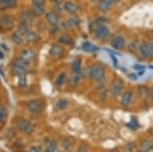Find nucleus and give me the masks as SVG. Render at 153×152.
<instances>
[{
    "instance_id": "43",
    "label": "nucleus",
    "mask_w": 153,
    "mask_h": 152,
    "mask_svg": "<svg viewBox=\"0 0 153 152\" xmlns=\"http://www.w3.org/2000/svg\"><path fill=\"white\" fill-rule=\"evenodd\" d=\"M150 97H151V99L153 100V86L151 87V89H150Z\"/></svg>"
},
{
    "instance_id": "45",
    "label": "nucleus",
    "mask_w": 153,
    "mask_h": 152,
    "mask_svg": "<svg viewBox=\"0 0 153 152\" xmlns=\"http://www.w3.org/2000/svg\"><path fill=\"white\" fill-rule=\"evenodd\" d=\"M4 57V54H3V52H2L1 50H0V59H2V58Z\"/></svg>"
},
{
    "instance_id": "2",
    "label": "nucleus",
    "mask_w": 153,
    "mask_h": 152,
    "mask_svg": "<svg viewBox=\"0 0 153 152\" xmlns=\"http://www.w3.org/2000/svg\"><path fill=\"white\" fill-rule=\"evenodd\" d=\"M125 84L120 79H115L112 81L111 85H110V95L113 98H117L120 96L124 91Z\"/></svg>"
},
{
    "instance_id": "9",
    "label": "nucleus",
    "mask_w": 153,
    "mask_h": 152,
    "mask_svg": "<svg viewBox=\"0 0 153 152\" xmlns=\"http://www.w3.org/2000/svg\"><path fill=\"white\" fill-rule=\"evenodd\" d=\"M133 100V92L131 90H127L123 93L122 98H120V105L123 107H129Z\"/></svg>"
},
{
    "instance_id": "31",
    "label": "nucleus",
    "mask_w": 153,
    "mask_h": 152,
    "mask_svg": "<svg viewBox=\"0 0 153 152\" xmlns=\"http://www.w3.org/2000/svg\"><path fill=\"white\" fill-rule=\"evenodd\" d=\"M108 97H109V91H108L107 89H103L102 92H101L100 95H99L100 100H102V101H106V100L108 99Z\"/></svg>"
},
{
    "instance_id": "39",
    "label": "nucleus",
    "mask_w": 153,
    "mask_h": 152,
    "mask_svg": "<svg viewBox=\"0 0 153 152\" xmlns=\"http://www.w3.org/2000/svg\"><path fill=\"white\" fill-rule=\"evenodd\" d=\"M29 152H41V147L40 146H32L31 148H30Z\"/></svg>"
},
{
    "instance_id": "20",
    "label": "nucleus",
    "mask_w": 153,
    "mask_h": 152,
    "mask_svg": "<svg viewBox=\"0 0 153 152\" xmlns=\"http://www.w3.org/2000/svg\"><path fill=\"white\" fill-rule=\"evenodd\" d=\"M32 13H33L34 16H41L45 13V8L43 6H37V5H33L32 6Z\"/></svg>"
},
{
    "instance_id": "46",
    "label": "nucleus",
    "mask_w": 153,
    "mask_h": 152,
    "mask_svg": "<svg viewBox=\"0 0 153 152\" xmlns=\"http://www.w3.org/2000/svg\"><path fill=\"white\" fill-rule=\"evenodd\" d=\"M153 57V44H151V54H150Z\"/></svg>"
},
{
    "instance_id": "11",
    "label": "nucleus",
    "mask_w": 153,
    "mask_h": 152,
    "mask_svg": "<svg viewBox=\"0 0 153 152\" xmlns=\"http://www.w3.org/2000/svg\"><path fill=\"white\" fill-rule=\"evenodd\" d=\"M63 53H65V50H63V48L59 45H53V46H51L50 49H49V54H50L51 57H53V58L62 57Z\"/></svg>"
},
{
    "instance_id": "48",
    "label": "nucleus",
    "mask_w": 153,
    "mask_h": 152,
    "mask_svg": "<svg viewBox=\"0 0 153 152\" xmlns=\"http://www.w3.org/2000/svg\"><path fill=\"white\" fill-rule=\"evenodd\" d=\"M137 152H145V151H143V150H138Z\"/></svg>"
},
{
    "instance_id": "19",
    "label": "nucleus",
    "mask_w": 153,
    "mask_h": 152,
    "mask_svg": "<svg viewBox=\"0 0 153 152\" xmlns=\"http://www.w3.org/2000/svg\"><path fill=\"white\" fill-rule=\"evenodd\" d=\"M138 91H139V95L142 98H147L150 96V90L147 88V86L144 85L138 86Z\"/></svg>"
},
{
    "instance_id": "32",
    "label": "nucleus",
    "mask_w": 153,
    "mask_h": 152,
    "mask_svg": "<svg viewBox=\"0 0 153 152\" xmlns=\"http://www.w3.org/2000/svg\"><path fill=\"white\" fill-rule=\"evenodd\" d=\"M128 49H129L132 53H135L136 50L138 49V42L137 41H132V42L128 45Z\"/></svg>"
},
{
    "instance_id": "38",
    "label": "nucleus",
    "mask_w": 153,
    "mask_h": 152,
    "mask_svg": "<svg viewBox=\"0 0 153 152\" xmlns=\"http://www.w3.org/2000/svg\"><path fill=\"white\" fill-rule=\"evenodd\" d=\"M7 116V111L5 108H3V107H0V117L1 119H5Z\"/></svg>"
},
{
    "instance_id": "8",
    "label": "nucleus",
    "mask_w": 153,
    "mask_h": 152,
    "mask_svg": "<svg viewBox=\"0 0 153 152\" xmlns=\"http://www.w3.org/2000/svg\"><path fill=\"white\" fill-rule=\"evenodd\" d=\"M139 52H140V56L142 58H147L149 57L150 54H151V44L149 42H143L141 45L139 46Z\"/></svg>"
},
{
    "instance_id": "47",
    "label": "nucleus",
    "mask_w": 153,
    "mask_h": 152,
    "mask_svg": "<svg viewBox=\"0 0 153 152\" xmlns=\"http://www.w3.org/2000/svg\"><path fill=\"white\" fill-rule=\"evenodd\" d=\"M54 152H61V151H60V150H58V149H57V150H55Z\"/></svg>"
},
{
    "instance_id": "7",
    "label": "nucleus",
    "mask_w": 153,
    "mask_h": 152,
    "mask_svg": "<svg viewBox=\"0 0 153 152\" xmlns=\"http://www.w3.org/2000/svg\"><path fill=\"white\" fill-rule=\"evenodd\" d=\"M93 34H94L96 39H98V40H103V39L107 38L108 35H109V29H108L107 26L103 24V26L99 27Z\"/></svg>"
},
{
    "instance_id": "30",
    "label": "nucleus",
    "mask_w": 153,
    "mask_h": 152,
    "mask_svg": "<svg viewBox=\"0 0 153 152\" xmlns=\"http://www.w3.org/2000/svg\"><path fill=\"white\" fill-rule=\"evenodd\" d=\"M47 150L50 151V152H54L55 150H57V145H56V142L51 140L48 142L47 144Z\"/></svg>"
},
{
    "instance_id": "14",
    "label": "nucleus",
    "mask_w": 153,
    "mask_h": 152,
    "mask_svg": "<svg viewBox=\"0 0 153 152\" xmlns=\"http://www.w3.org/2000/svg\"><path fill=\"white\" fill-rule=\"evenodd\" d=\"M63 8L66 12H68L70 14H76V11H78V7L74 2L71 1H65V4H63Z\"/></svg>"
},
{
    "instance_id": "27",
    "label": "nucleus",
    "mask_w": 153,
    "mask_h": 152,
    "mask_svg": "<svg viewBox=\"0 0 153 152\" xmlns=\"http://www.w3.org/2000/svg\"><path fill=\"white\" fill-rule=\"evenodd\" d=\"M68 106V101L66 99H59L57 100V102H56V107L59 109V110H63L65 109L66 107Z\"/></svg>"
},
{
    "instance_id": "36",
    "label": "nucleus",
    "mask_w": 153,
    "mask_h": 152,
    "mask_svg": "<svg viewBox=\"0 0 153 152\" xmlns=\"http://www.w3.org/2000/svg\"><path fill=\"white\" fill-rule=\"evenodd\" d=\"M32 3H33V5L44 7V5H45V0H32Z\"/></svg>"
},
{
    "instance_id": "13",
    "label": "nucleus",
    "mask_w": 153,
    "mask_h": 152,
    "mask_svg": "<svg viewBox=\"0 0 153 152\" xmlns=\"http://www.w3.org/2000/svg\"><path fill=\"white\" fill-rule=\"evenodd\" d=\"M105 22V19L104 18H101V16H99V18L95 19L94 21L91 22L90 26H89V29H90V32L91 33H94V32L97 30L99 27L103 26V23Z\"/></svg>"
},
{
    "instance_id": "44",
    "label": "nucleus",
    "mask_w": 153,
    "mask_h": 152,
    "mask_svg": "<svg viewBox=\"0 0 153 152\" xmlns=\"http://www.w3.org/2000/svg\"><path fill=\"white\" fill-rule=\"evenodd\" d=\"M110 1H111L112 3H118V2H120L122 0H110Z\"/></svg>"
},
{
    "instance_id": "23",
    "label": "nucleus",
    "mask_w": 153,
    "mask_h": 152,
    "mask_svg": "<svg viewBox=\"0 0 153 152\" xmlns=\"http://www.w3.org/2000/svg\"><path fill=\"white\" fill-rule=\"evenodd\" d=\"M11 41L13 42L14 44H16V45H21L22 43H23L24 39H23V35H21V34L19 33V32H16V33L12 34L11 36Z\"/></svg>"
},
{
    "instance_id": "25",
    "label": "nucleus",
    "mask_w": 153,
    "mask_h": 152,
    "mask_svg": "<svg viewBox=\"0 0 153 152\" xmlns=\"http://www.w3.org/2000/svg\"><path fill=\"white\" fill-rule=\"evenodd\" d=\"M0 2L5 8H12L16 5V0H0Z\"/></svg>"
},
{
    "instance_id": "40",
    "label": "nucleus",
    "mask_w": 153,
    "mask_h": 152,
    "mask_svg": "<svg viewBox=\"0 0 153 152\" xmlns=\"http://www.w3.org/2000/svg\"><path fill=\"white\" fill-rule=\"evenodd\" d=\"M58 31H59V29H58L57 26H56V27H52V28H51V30H50V34H51V35H52V34L54 35V34H56Z\"/></svg>"
},
{
    "instance_id": "33",
    "label": "nucleus",
    "mask_w": 153,
    "mask_h": 152,
    "mask_svg": "<svg viewBox=\"0 0 153 152\" xmlns=\"http://www.w3.org/2000/svg\"><path fill=\"white\" fill-rule=\"evenodd\" d=\"M18 84L21 87H24L27 84V79H26V75H21L18 76Z\"/></svg>"
},
{
    "instance_id": "29",
    "label": "nucleus",
    "mask_w": 153,
    "mask_h": 152,
    "mask_svg": "<svg viewBox=\"0 0 153 152\" xmlns=\"http://www.w3.org/2000/svg\"><path fill=\"white\" fill-rule=\"evenodd\" d=\"M152 142L151 141H149V140H147V139H145V140H143V141H141V150H143V151H146L148 148H149L150 146L152 145Z\"/></svg>"
},
{
    "instance_id": "18",
    "label": "nucleus",
    "mask_w": 153,
    "mask_h": 152,
    "mask_svg": "<svg viewBox=\"0 0 153 152\" xmlns=\"http://www.w3.org/2000/svg\"><path fill=\"white\" fill-rule=\"evenodd\" d=\"M26 40L29 43H36L37 41L40 40V36L37 33H35V32H29L26 36Z\"/></svg>"
},
{
    "instance_id": "21",
    "label": "nucleus",
    "mask_w": 153,
    "mask_h": 152,
    "mask_svg": "<svg viewBox=\"0 0 153 152\" xmlns=\"http://www.w3.org/2000/svg\"><path fill=\"white\" fill-rule=\"evenodd\" d=\"M59 43H60L61 45L70 46V45H73L74 41H73V39H71L70 36H68V35H61L60 37H59Z\"/></svg>"
},
{
    "instance_id": "1",
    "label": "nucleus",
    "mask_w": 153,
    "mask_h": 152,
    "mask_svg": "<svg viewBox=\"0 0 153 152\" xmlns=\"http://www.w3.org/2000/svg\"><path fill=\"white\" fill-rule=\"evenodd\" d=\"M87 76L95 82L99 83L105 79V68L99 63L93 67H89L87 68Z\"/></svg>"
},
{
    "instance_id": "12",
    "label": "nucleus",
    "mask_w": 153,
    "mask_h": 152,
    "mask_svg": "<svg viewBox=\"0 0 153 152\" xmlns=\"http://www.w3.org/2000/svg\"><path fill=\"white\" fill-rule=\"evenodd\" d=\"M45 18H46V22H47L49 24H51L52 27L58 26V24H59V18H58V16L55 13V12H52V11L46 12Z\"/></svg>"
},
{
    "instance_id": "3",
    "label": "nucleus",
    "mask_w": 153,
    "mask_h": 152,
    "mask_svg": "<svg viewBox=\"0 0 153 152\" xmlns=\"http://www.w3.org/2000/svg\"><path fill=\"white\" fill-rule=\"evenodd\" d=\"M16 128H18L19 131L24 132L26 134H32L34 131H35V126L32 124L31 122L27 121L25 119H19L16 122Z\"/></svg>"
},
{
    "instance_id": "4",
    "label": "nucleus",
    "mask_w": 153,
    "mask_h": 152,
    "mask_svg": "<svg viewBox=\"0 0 153 152\" xmlns=\"http://www.w3.org/2000/svg\"><path fill=\"white\" fill-rule=\"evenodd\" d=\"M13 18L8 14H3V16H0V29L2 30H11L12 27H13Z\"/></svg>"
},
{
    "instance_id": "6",
    "label": "nucleus",
    "mask_w": 153,
    "mask_h": 152,
    "mask_svg": "<svg viewBox=\"0 0 153 152\" xmlns=\"http://www.w3.org/2000/svg\"><path fill=\"white\" fill-rule=\"evenodd\" d=\"M111 46L117 50H123L126 46V40L123 36L117 35L111 39Z\"/></svg>"
},
{
    "instance_id": "5",
    "label": "nucleus",
    "mask_w": 153,
    "mask_h": 152,
    "mask_svg": "<svg viewBox=\"0 0 153 152\" xmlns=\"http://www.w3.org/2000/svg\"><path fill=\"white\" fill-rule=\"evenodd\" d=\"M28 109L31 113L33 114H37V113H40L43 109V103L40 101V100H31L29 101L28 103Z\"/></svg>"
},
{
    "instance_id": "16",
    "label": "nucleus",
    "mask_w": 153,
    "mask_h": 152,
    "mask_svg": "<svg viewBox=\"0 0 153 152\" xmlns=\"http://www.w3.org/2000/svg\"><path fill=\"white\" fill-rule=\"evenodd\" d=\"M111 6H112V2L110 1V0H100L98 8H99L100 11L106 12L111 8Z\"/></svg>"
},
{
    "instance_id": "41",
    "label": "nucleus",
    "mask_w": 153,
    "mask_h": 152,
    "mask_svg": "<svg viewBox=\"0 0 153 152\" xmlns=\"http://www.w3.org/2000/svg\"><path fill=\"white\" fill-rule=\"evenodd\" d=\"M52 1L55 4H57V5H61V4H62V2H63V0H52Z\"/></svg>"
},
{
    "instance_id": "22",
    "label": "nucleus",
    "mask_w": 153,
    "mask_h": 152,
    "mask_svg": "<svg viewBox=\"0 0 153 152\" xmlns=\"http://www.w3.org/2000/svg\"><path fill=\"white\" fill-rule=\"evenodd\" d=\"M71 70L74 72V73H81V70H82V62L81 60H75L71 62Z\"/></svg>"
},
{
    "instance_id": "15",
    "label": "nucleus",
    "mask_w": 153,
    "mask_h": 152,
    "mask_svg": "<svg viewBox=\"0 0 153 152\" xmlns=\"http://www.w3.org/2000/svg\"><path fill=\"white\" fill-rule=\"evenodd\" d=\"M33 13L30 11H24L23 13L21 14V24H29L33 22Z\"/></svg>"
},
{
    "instance_id": "35",
    "label": "nucleus",
    "mask_w": 153,
    "mask_h": 152,
    "mask_svg": "<svg viewBox=\"0 0 153 152\" xmlns=\"http://www.w3.org/2000/svg\"><path fill=\"white\" fill-rule=\"evenodd\" d=\"M68 22H70V24L71 26H79V24H81V19L80 18H78V16H74V18H71Z\"/></svg>"
},
{
    "instance_id": "10",
    "label": "nucleus",
    "mask_w": 153,
    "mask_h": 152,
    "mask_svg": "<svg viewBox=\"0 0 153 152\" xmlns=\"http://www.w3.org/2000/svg\"><path fill=\"white\" fill-rule=\"evenodd\" d=\"M35 52L32 50L31 48H25L22 50L21 52V58L25 61H27L28 63H30L31 61H33L35 59Z\"/></svg>"
},
{
    "instance_id": "49",
    "label": "nucleus",
    "mask_w": 153,
    "mask_h": 152,
    "mask_svg": "<svg viewBox=\"0 0 153 152\" xmlns=\"http://www.w3.org/2000/svg\"><path fill=\"white\" fill-rule=\"evenodd\" d=\"M99 1H100V0H99Z\"/></svg>"
},
{
    "instance_id": "42",
    "label": "nucleus",
    "mask_w": 153,
    "mask_h": 152,
    "mask_svg": "<svg viewBox=\"0 0 153 152\" xmlns=\"http://www.w3.org/2000/svg\"><path fill=\"white\" fill-rule=\"evenodd\" d=\"M145 152H153V144H152V145H151V146H150V147H149V148H148V149H147V150H146V151H145Z\"/></svg>"
},
{
    "instance_id": "34",
    "label": "nucleus",
    "mask_w": 153,
    "mask_h": 152,
    "mask_svg": "<svg viewBox=\"0 0 153 152\" xmlns=\"http://www.w3.org/2000/svg\"><path fill=\"white\" fill-rule=\"evenodd\" d=\"M14 65H18L19 67H23V68H26L27 70V67H28V62L27 61L23 60L22 58H19V59L16 60V62H14Z\"/></svg>"
},
{
    "instance_id": "26",
    "label": "nucleus",
    "mask_w": 153,
    "mask_h": 152,
    "mask_svg": "<svg viewBox=\"0 0 153 152\" xmlns=\"http://www.w3.org/2000/svg\"><path fill=\"white\" fill-rule=\"evenodd\" d=\"M65 80H66V75H65V73H59L58 77H57V79H56V81H55L56 86H57V87H61V86L65 84Z\"/></svg>"
},
{
    "instance_id": "17",
    "label": "nucleus",
    "mask_w": 153,
    "mask_h": 152,
    "mask_svg": "<svg viewBox=\"0 0 153 152\" xmlns=\"http://www.w3.org/2000/svg\"><path fill=\"white\" fill-rule=\"evenodd\" d=\"M82 49H83L84 51H86V52H96V51L99 50V48H98L97 46L93 45V44H92V43H90V42H85V43H83Z\"/></svg>"
},
{
    "instance_id": "37",
    "label": "nucleus",
    "mask_w": 153,
    "mask_h": 152,
    "mask_svg": "<svg viewBox=\"0 0 153 152\" xmlns=\"http://www.w3.org/2000/svg\"><path fill=\"white\" fill-rule=\"evenodd\" d=\"M62 146L65 147V149H66V150H70L71 149V143H70V140H68V139H65V140H63L62 142Z\"/></svg>"
},
{
    "instance_id": "24",
    "label": "nucleus",
    "mask_w": 153,
    "mask_h": 152,
    "mask_svg": "<svg viewBox=\"0 0 153 152\" xmlns=\"http://www.w3.org/2000/svg\"><path fill=\"white\" fill-rule=\"evenodd\" d=\"M81 79H82V77H81V73H74V75L70 78L71 85V86H76L79 83L81 82Z\"/></svg>"
},
{
    "instance_id": "28",
    "label": "nucleus",
    "mask_w": 153,
    "mask_h": 152,
    "mask_svg": "<svg viewBox=\"0 0 153 152\" xmlns=\"http://www.w3.org/2000/svg\"><path fill=\"white\" fill-rule=\"evenodd\" d=\"M19 33L21 34V35H25L27 36V34L29 33V26L28 24H21L19 27Z\"/></svg>"
}]
</instances>
